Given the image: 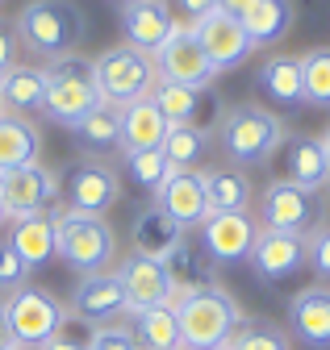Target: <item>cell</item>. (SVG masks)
<instances>
[{
	"label": "cell",
	"instance_id": "1",
	"mask_svg": "<svg viewBox=\"0 0 330 350\" xmlns=\"http://www.w3.org/2000/svg\"><path fill=\"white\" fill-rule=\"evenodd\" d=\"M13 29L21 33V46L38 59H63L75 55L79 38L88 29V17L75 0H29V5L17 13Z\"/></svg>",
	"mask_w": 330,
	"mask_h": 350
},
{
	"label": "cell",
	"instance_id": "2",
	"mask_svg": "<svg viewBox=\"0 0 330 350\" xmlns=\"http://www.w3.org/2000/svg\"><path fill=\"white\" fill-rule=\"evenodd\" d=\"M176 321H180L184 350H222L234 338V329L242 325V309L226 288L205 284L176 304Z\"/></svg>",
	"mask_w": 330,
	"mask_h": 350
},
{
	"label": "cell",
	"instance_id": "3",
	"mask_svg": "<svg viewBox=\"0 0 330 350\" xmlns=\"http://www.w3.org/2000/svg\"><path fill=\"white\" fill-rule=\"evenodd\" d=\"M113 254H117V238L105 217L75 213V208L55 213V258H63L71 271H79V275L105 271Z\"/></svg>",
	"mask_w": 330,
	"mask_h": 350
},
{
	"label": "cell",
	"instance_id": "4",
	"mask_svg": "<svg viewBox=\"0 0 330 350\" xmlns=\"http://www.w3.org/2000/svg\"><path fill=\"white\" fill-rule=\"evenodd\" d=\"M218 138H222L226 159H234L238 167H255V163H268L284 146V121L259 105H234L222 117Z\"/></svg>",
	"mask_w": 330,
	"mask_h": 350
},
{
	"label": "cell",
	"instance_id": "5",
	"mask_svg": "<svg viewBox=\"0 0 330 350\" xmlns=\"http://www.w3.org/2000/svg\"><path fill=\"white\" fill-rule=\"evenodd\" d=\"M92 83H97V96L105 105H130V100H142L155 92L159 83V71H155V59L134 51V46H109L92 59Z\"/></svg>",
	"mask_w": 330,
	"mask_h": 350
},
{
	"label": "cell",
	"instance_id": "6",
	"mask_svg": "<svg viewBox=\"0 0 330 350\" xmlns=\"http://www.w3.org/2000/svg\"><path fill=\"white\" fill-rule=\"evenodd\" d=\"M47 71V92H42V113L59 125H75L88 109L101 105L97 96V83H92V59L84 55H63L55 59Z\"/></svg>",
	"mask_w": 330,
	"mask_h": 350
},
{
	"label": "cell",
	"instance_id": "7",
	"mask_svg": "<svg viewBox=\"0 0 330 350\" xmlns=\"http://www.w3.org/2000/svg\"><path fill=\"white\" fill-rule=\"evenodd\" d=\"M5 313H9V342L17 350H42L67 321L63 304L47 288H34V284H25L5 300Z\"/></svg>",
	"mask_w": 330,
	"mask_h": 350
},
{
	"label": "cell",
	"instance_id": "8",
	"mask_svg": "<svg viewBox=\"0 0 330 350\" xmlns=\"http://www.w3.org/2000/svg\"><path fill=\"white\" fill-rule=\"evenodd\" d=\"M59 175L42 163H21V167H5L0 171V208L5 221H25V217L51 213V204L59 200Z\"/></svg>",
	"mask_w": 330,
	"mask_h": 350
},
{
	"label": "cell",
	"instance_id": "9",
	"mask_svg": "<svg viewBox=\"0 0 330 350\" xmlns=\"http://www.w3.org/2000/svg\"><path fill=\"white\" fill-rule=\"evenodd\" d=\"M259 221H264V230L305 238L322 226V200H318V192H305L288 180H272L259 196Z\"/></svg>",
	"mask_w": 330,
	"mask_h": 350
},
{
	"label": "cell",
	"instance_id": "10",
	"mask_svg": "<svg viewBox=\"0 0 330 350\" xmlns=\"http://www.w3.org/2000/svg\"><path fill=\"white\" fill-rule=\"evenodd\" d=\"M155 71L163 83H184V88H196V92L210 88L218 75V67L210 63L205 46L196 42L192 25H176V33L155 51Z\"/></svg>",
	"mask_w": 330,
	"mask_h": 350
},
{
	"label": "cell",
	"instance_id": "11",
	"mask_svg": "<svg viewBox=\"0 0 330 350\" xmlns=\"http://www.w3.org/2000/svg\"><path fill=\"white\" fill-rule=\"evenodd\" d=\"M192 33L205 46V55H210V63L218 67V75L230 71V67H238V63H246L251 51H255L251 38H246V29H242V17H234L226 9H214L210 17L192 21Z\"/></svg>",
	"mask_w": 330,
	"mask_h": 350
},
{
	"label": "cell",
	"instance_id": "12",
	"mask_svg": "<svg viewBox=\"0 0 330 350\" xmlns=\"http://www.w3.org/2000/svg\"><path fill=\"white\" fill-rule=\"evenodd\" d=\"M71 313L84 317L88 325H109L126 313V288H121L117 271H88L79 275L75 292H71Z\"/></svg>",
	"mask_w": 330,
	"mask_h": 350
},
{
	"label": "cell",
	"instance_id": "13",
	"mask_svg": "<svg viewBox=\"0 0 330 350\" xmlns=\"http://www.w3.org/2000/svg\"><path fill=\"white\" fill-rule=\"evenodd\" d=\"M255 221L246 213H210L201 221V246L214 262H242L255 246Z\"/></svg>",
	"mask_w": 330,
	"mask_h": 350
},
{
	"label": "cell",
	"instance_id": "14",
	"mask_svg": "<svg viewBox=\"0 0 330 350\" xmlns=\"http://www.w3.org/2000/svg\"><path fill=\"white\" fill-rule=\"evenodd\" d=\"M121 288H126V313L138 317L147 309H159V304L172 300V275H168V262H155V258H126L121 262Z\"/></svg>",
	"mask_w": 330,
	"mask_h": 350
},
{
	"label": "cell",
	"instance_id": "15",
	"mask_svg": "<svg viewBox=\"0 0 330 350\" xmlns=\"http://www.w3.org/2000/svg\"><path fill=\"white\" fill-rule=\"evenodd\" d=\"M176 17L168 9V0H134V5L121 9V33H126V46L142 51L155 59V51L176 33Z\"/></svg>",
	"mask_w": 330,
	"mask_h": 350
},
{
	"label": "cell",
	"instance_id": "16",
	"mask_svg": "<svg viewBox=\"0 0 330 350\" xmlns=\"http://www.w3.org/2000/svg\"><path fill=\"white\" fill-rule=\"evenodd\" d=\"M251 267L259 280L280 284L305 267V238L301 234H280V230H259L251 246Z\"/></svg>",
	"mask_w": 330,
	"mask_h": 350
},
{
	"label": "cell",
	"instance_id": "17",
	"mask_svg": "<svg viewBox=\"0 0 330 350\" xmlns=\"http://www.w3.org/2000/svg\"><path fill=\"white\" fill-rule=\"evenodd\" d=\"M155 204L168 213L180 230L201 226L205 217H210V196H205L201 171H172L168 180L155 188Z\"/></svg>",
	"mask_w": 330,
	"mask_h": 350
},
{
	"label": "cell",
	"instance_id": "18",
	"mask_svg": "<svg viewBox=\"0 0 330 350\" xmlns=\"http://www.w3.org/2000/svg\"><path fill=\"white\" fill-rule=\"evenodd\" d=\"M121 196V180H117V171L105 167V163H84L75 175H71V184H67V208L75 213H92V217H105V208H113Z\"/></svg>",
	"mask_w": 330,
	"mask_h": 350
},
{
	"label": "cell",
	"instance_id": "19",
	"mask_svg": "<svg viewBox=\"0 0 330 350\" xmlns=\"http://www.w3.org/2000/svg\"><path fill=\"white\" fill-rule=\"evenodd\" d=\"M288 325L293 334L314 346V350H330V288L309 284L288 300Z\"/></svg>",
	"mask_w": 330,
	"mask_h": 350
},
{
	"label": "cell",
	"instance_id": "20",
	"mask_svg": "<svg viewBox=\"0 0 330 350\" xmlns=\"http://www.w3.org/2000/svg\"><path fill=\"white\" fill-rule=\"evenodd\" d=\"M168 117L159 113V105L151 96L121 105V150L134 154V150H159L163 138H168Z\"/></svg>",
	"mask_w": 330,
	"mask_h": 350
},
{
	"label": "cell",
	"instance_id": "21",
	"mask_svg": "<svg viewBox=\"0 0 330 350\" xmlns=\"http://www.w3.org/2000/svg\"><path fill=\"white\" fill-rule=\"evenodd\" d=\"M180 242H184V230L159 204H147L142 213H134V254L168 262L180 250Z\"/></svg>",
	"mask_w": 330,
	"mask_h": 350
},
{
	"label": "cell",
	"instance_id": "22",
	"mask_svg": "<svg viewBox=\"0 0 330 350\" xmlns=\"http://www.w3.org/2000/svg\"><path fill=\"white\" fill-rule=\"evenodd\" d=\"M284 180L297 184L305 192H322L330 188V167H326V150H322V138H309V134H297L284 150Z\"/></svg>",
	"mask_w": 330,
	"mask_h": 350
},
{
	"label": "cell",
	"instance_id": "23",
	"mask_svg": "<svg viewBox=\"0 0 330 350\" xmlns=\"http://www.w3.org/2000/svg\"><path fill=\"white\" fill-rule=\"evenodd\" d=\"M9 246L21 254V262L29 271L47 267L55 258V213H38V217H25V221H13Z\"/></svg>",
	"mask_w": 330,
	"mask_h": 350
},
{
	"label": "cell",
	"instance_id": "24",
	"mask_svg": "<svg viewBox=\"0 0 330 350\" xmlns=\"http://www.w3.org/2000/svg\"><path fill=\"white\" fill-rule=\"evenodd\" d=\"M38 154H42V134H38V125L25 121L21 113L0 109V171L21 167V163H38Z\"/></svg>",
	"mask_w": 330,
	"mask_h": 350
},
{
	"label": "cell",
	"instance_id": "25",
	"mask_svg": "<svg viewBox=\"0 0 330 350\" xmlns=\"http://www.w3.org/2000/svg\"><path fill=\"white\" fill-rule=\"evenodd\" d=\"M42 92H47V71L42 67H9L0 75V100L9 113H42Z\"/></svg>",
	"mask_w": 330,
	"mask_h": 350
},
{
	"label": "cell",
	"instance_id": "26",
	"mask_svg": "<svg viewBox=\"0 0 330 350\" xmlns=\"http://www.w3.org/2000/svg\"><path fill=\"white\" fill-rule=\"evenodd\" d=\"M259 92L276 105H301V55H272L255 71Z\"/></svg>",
	"mask_w": 330,
	"mask_h": 350
},
{
	"label": "cell",
	"instance_id": "27",
	"mask_svg": "<svg viewBox=\"0 0 330 350\" xmlns=\"http://www.w3.org/2000/svg\"><path fill=\"white\" fill-rule=\"evenodd\" d=\"M293 0H255L251 9L242 13V29L251 38V46H272L293 29Z\"/></svg>",
	"mask_w": 330,
	"mask_h": 350
},
{
	"label": "cell",
	"instance_id": "28",
	"mask_svg": "<svg viewBox=\"0 0 330 350\" xmlns=\"http://www.w3.org/2000/svg\"><path fill=\"white\" fill-rule=\"evenodd\" d=\"M205 196H210V213H246L251 204V180L234 167H210L201 171Z\"/></svg>",
	"mask_w": 330,
	"mask_h": 350
},
{
	"label": "cell",
	"instance_id": "29",
	"mask_svg": "<svg viewBox=\"0 0 330 350\" xmlns=\"http://www.w3.org/2000/svg\"><path fill=\"white\" fill-rule=\"evenodd\" d=\"M71 138L84 150H113V146H121V109L101 100L97 109H88L71 125Z\"/></svg>",
	"mask_w": 330,
	"mask_h": 350
},
{
	"label": "cell",
	"instance_id": "30",
	"mask_svg": "<svg viewBox=\"0 0 330 350\" xmlns=\"http://www.w3.org/2000/svg\"><path fill=\"white\" fill-rule=\"evenodd\" d=\"M138 321V346L142 350H180V321H176V309L159 304V309H147L134 317Z\"/></svg>",
	"mask_w": 330,
	"mask_h": 350
},
{
	"label": "cell",
	"instance_id": "31",
	"mask_svg": "<svg viewBox=\"0 0 330 350\" xmlns=\"http://www.w3.org/2000/svg\"><path fill=\"white\" fill-rule=\"evenodd\" d=\"M159 150L168 154V163H172L176 171H192V167L205 159V150H210V134H205L201 125H172Z\"/></svg>",
	"mask_w": 330,
	"mask_h": 350
},
{
	"label": "cell",
	"instance_id": "32",
	"mask_svg": "<svg viewBox=\"0 0 330 350\" xmlns=\"http://www.w3.org/2000/svg\"><path fill=\"white\" fill-rule=\"evenodd\" d=\"M301 105L330 109V46H314L301 55Z\"/></svg>",
	"mask_w": 330,
	"mask_h": 350
},
{
	"label": "cell",
	"instance_id": "33",
	"mask_svg": "<svg viewBox=\"0 0 330 350\" xmlns=\"http://www.w3.org/2000/svg\"><path fill=\"white\" fill-rule=\"evenodd\" d=\"M151 100L159 105V113L168 117V125H196V113H201V92L196 88H184V83H155Z\"/></svg>",
	"mask_w": 330,
	"mask_h": 350
},
{
	"label": "cell",
	"instance_id": "34",
	"mask_svg": "<svg viewBox=\"0 0 330 350\" xmlns=\"http://www.w3.org/2000/svg\"><path fill=\"white\" fill-rule=\"evenodd\" d=\"M126 167H130V175H134V184H138V188H151V192L176 171L163 150H134V154H126Z\"/></svg>",
	"mask_w": 330,
	"mask_h": 350
},
{
	"label": "cell",
	"instance_id": "35",
	"mask_svg": "<svg viewBox=\"0 0 330 350\" xmlns=\"http://www.w3.org/2000/svg\"><path fill=\"white\" fill-rule=\"evenodd\" d=\"M226 350H288V338L272 325H238Z\"/></svg>",
	"mask_w": 330,
	"mask_h": 350
},
{
	"label": "cell",
	"instance_id": "36",
	"mask_svg": "<svg viewBox=\"0 0 330 350\" xmlns=\"http://www.w3.org/2000/svg\"><path fill=\"white\" fill-rule=\"evenodd\" d=\"M92 329H97V325H88L84 317L67 313V321L59 325V334H55L42 350H92Z\"/></svg>",
	"mask_w": 330,
	"mask_h": 350
},
{
	"label": "cell",
	"instance_id": "37",
	"mask_svg": "<svg viewBox=\"0 0 330 350\" xmlns=\"http://www.w3.org/2000/svg\"><path fill=\"white\" fill-rule=\"evenodd\" d=\"M29 284V267L21 262V254L9 246V242H0V296H13V292H21Z\"/></svg>",
	"mask_w": 330,
	"mask_h": 350
},
{
	"label": "cell",
	"instance_id": "38",
	"mask_svg": "<svg viewBox=\"0 0 330 350\" xmlns=\"http://www.w3.org/2000/svg\"><path fill=\"white\" fill-rule=\"evenodd\" d=\"M92 350H142L134 329L126 325H97L92 329Z\"/></svg>",
	"mask_w": 330,
	"mask_h": 350
},
{
	"label": "cell",
	"instance_id": "39",
	"mask_svg": "<svg viewBox=\"0 0 330 350\" xmlns=\"http://www.w3.org/2000/svg\"><path fill=\"white\" fill-rule=\"evenodd\" d=\"M305 262L322 275V280H330V230H314V234H305Z\"/></svg>",
	"mask_w": 330,
	"mask_h": 350
},
{
	"label": "cell",
	"instance_id": "40",
	"mask_svg": "<svg viewBox=\"0 0 330 350\" xmlns=\"http://www.w3.org/2000/svg\"><path fill=\"white\" fill-rule=\"evenodd\" d=\"M17 59V29L9 21H0V75H5Z\"/></svg>",
	"mask_w": 330,
	"mask_h": 350
},
{
	"label": "cell",
	"instance_id": "41",
	"mask_svg": "<svg viewBox=\"0 0 330 350\" xmlns=\"http://www.w3.org/2000/svg\"><path fill=\"white\" fill-rule=\"evenodd\" d=\"M180 9H184L188 21H201V17H210L218 9V0H180Z\"/></svg>",
	"mask_w": 330,
	"mask_h": 350
},
{
	"label": "cell",
	"instance_id": "42",
	"mask_svg": "<svg viewBox=\"0 0 330 350\" xmlns=\"http://www.w3.org/2000/svg\"><path fill=\"white\" fill-rule=\"evenodd\" d=\"M251 5H255V0H218V9H226V13H234V17H242Z\"/></svg>",
	"mask_w": 330,
	"mask_h": 350
},
{
	"label": "cell",
	"instance_id": "43",
	"mask_svg": "<svg viewBox=\"0 0 330 350\" xmlns=\"http://www.w3.org/2000/svg\"><path fill=\"white\" fill-rule=\"evenodd\" d=\"M0 346H9V313H5V300H0Z\"/></svg>",
	"mask_w": 330,
	"mask_h": 350
},
{
	"label": "cell",
	"instance_id": "44",
	"mask_svg": "<svg viewBox=\"0 0 330 350\" xmlns=\"http://www.w3.org/2000/svg\"><path fill=\"white\" fill-rule=\"evenodd\" d=\"M322 150H326V167H330V129L322 134Z\"/></svg>",
	"mask_w": 330,
	"mask_h": 350
},
{
	"label": "cell",
	"instance_id": "45",
	"mask_svg": "<svg viewBox=\"0 0 330 350\" xmlns=\"http://www.w3.org/2000/svg\"><path fill=\"white\" fill-rule=\"evenodd\" d=\"M117 5H121V9H126V5H134V0H117Z\"/></svg>",
	"mask_w": 330,
	"mask_h": 350
},
{
	"label": "cell",
	"instance_id": "46",
	"mask_svg": "<svg viewBox=\"0 0 330 350\" xmlns=\"http://www.w3.org/2000/svg\"><path fill=\"white\" fill-rule=\"evenodd\" d=\"M0 350H17V346H13V342H9V346H0Z\"/></svg>",
	"mask_w": 330,
	"mask_h": 350
},
{
	"label": "cell",
	"instance_id": "47",
	"mask_svg": "<svg viewBox=\"0 0 330 350\" xmlns=\"http://www.w3.org/2000/svg\"><path fill=\"white\" fill-rule=\"evenodd\" d=\"M0 226H5V208H0Z\"/></svg>",
	"mask_w": 330,
	"mask_h": 350
},
{
	"label": "cell",
	"instance_id": "48",
	"mask_svg": "<svg viewBox=\"0 0 330 350\" xmlns=\"http://www.w3.org/2000/svg\"><path fill=\"white\" fill-rule=\"evenodd\" d=\"M0 109H5V100H0Z\"/></svg>",
	"mask_w": 330,
	"mask_h": 350
},
{
	"label": "cell",
	"instance_id": "49",
	"mask_svg": "<svg viewBox=\"0 0 330 350\" xmlns=\"http://www.w3.org/2000/svg\"><path fill=\"white\" fill-rule=\"evenodd\" d=\"M222 350H226V346H222Z\"/></svg>",
	"mask_w": 330,
	"mask_h": 350
},
{
	"label": "cell",
	"instance_id": "50",
	"mask_svg": "<svg viewBox=\"0 0 330 350\" xmlns=\"http://www.w3.org/2000/svg\"><path fill=\"white\" fill-rule=\"evenodd\" d=\"M180 350H184V346H180Z\"/></svg>",
	"mask_w": 330,
	"mask_h": 350
}]
</instances>
